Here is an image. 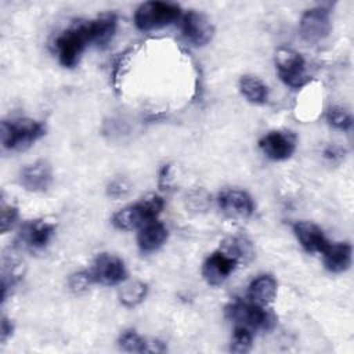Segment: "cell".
<instances>
[{"mask_svg": "<svg viewBox=\"0 0 354 354\" xmlns=\"http://www.w3.org/2000/svg\"><path fill=\"white\" fill-rule=\"evenodd\" d=\"M238 261L221 249L207 256L202 266V275L212 286L221 285L236 268Z\"/></svg>", "mask_w": 354, "mask_h": 354, "instance_id": "9", "label": "cell"}, {"mask_svg": "<svg viewBox=\"0 0 354 354\" xmlns=\"http://www.w3.org/2000/svg\"><path fill=\"white\" fill-rule=\"evenodd\" d=\"M181 30L184 37L194 46L207 44L214 33L212 22L198 11H188L181 21Z\"/></svg>", "mask_w": 354, "mask_h": 354, "instance_id": "10", "label": "cell"}, {"mask_svg": "<svg viewBox=\"0 0 354 354\" xmlns=\"http://www.w3.org/2000/svg\"><path fill=\"white\" fill-rule=\"evenodd\" d=\"M116 25L118 19L115 14H102L87 22L90 43H94L98 47H105L112 40L116 32Z\"/></svg>", "mask_w": 354, "mask_h": 354, "instance_id": "17", "label": "cell"}, {"mask_svg": "<svg viewBox=\"0 0 354 354\" xmlns=\"http://www.w3.org/2000/svg\"><path fill=\"white\" fill-rule=\"evenodd\" d=\"M46 126L33 119L3 120L0 124L1 145L10 151H22L29 148L35 141L43 137Z\"/></svg>", "mask_w": 354, "mask_h": 354, "instance_id": "1", "label": "cell"}, {"mask_svg": "<svg viewBox=\"0 0 354 354\" xmlns=\"http://www.w3.org/2000/svg\"><path fill=\"white\" fill-rule=\"evenodd\" d=\"M94 282L102 285H118L126 279L124 263L115 254L101 253L95 257L90 270Z\"/></svg>", "mask_w": 354, "mask_h": 354, "instance_id": "8", "label": "cell"}, {"mask_svg": "<svg viewBox=\"0 0 354 354\" xmlns=\"http://www.w3.org/2000/svg\"><path fill=\"white\" fill-rule=\"evenodd\" d=\"M293 232L303 249L308 253H322L330 243L324 235V231L310 221H297L293 225Z\"/></svg>", "mask_w": 354, "mask_h": 354, "instance_id": "14", "label": "cell"}, {"mask_svg": "<svg viewBox=\"0 0 354 354\" xmlns=\"http://www.w3.org/2000/svg\"><path fill=\"white\" fill-rule=\"evenodd\" d=\"M181 17V8L173 3L147 1L134 12V24L140 30H153L171 25Z\"/></svg>", "mask_w": 354, "mask_h": 354, "instance_id": "3", "label": "cell"}, {"mask_svg": "<svg viewBox=\"0 0 354 354\" xmlns=\"http://www.w3.org/2000/svg\"><path fill=\"white\" fill-rule=\"evenodd\" d=\"M53 181V170L48 162L37 160L25 166L19 173V183L32 192L46 191Z\"/></svg>", "mask_w": 354, "mask_h": 354, "instance_id": "13", "label": "cell"}, {"mask_svg": "<svg viewBox=\"0 0 354 354\" xmlns=\"http://www.w3.org/2000/svg\"><path fill=\"white\" fill-rule=\"evenodd\" d=\"M351 245L347 242L329 243L328 248L322 252L324 264L328 271L339 274L348 270L351 264Z\"/></svg>", "mask_w": 354, "mask_h": 354, "instance_id": "18", "label": "cell"}, {"mask_svg": "<svg viewBox=\"0 0 354 354\" xmlns=\"http://www.w3.org/2000/svg\"><path fill=\"white\" fill-rule=\"evenodd\" d=\"M227 317L235 324V326H245L253 329H270L274 324L272 315L266 311L264 306L253 301H234L225 308Z\"/></svg>", "mask_w": 354, "mask_h": 354, "instance_id": "5", "label": "cell"}, {"mask_svg": "<svg viewBox=\"0 0 354 354\" xmlns=\"http://www.w3.org/2000/svg\"><path fill=\"white\" fill-rule=\"evenodd\" d=\"M130 191V184L126 180H115L108 185V195L112 198L126 196Z\"/></svg>", "mask_w": 354, "mask_h": 354, "instance_id": "28", "label": "cell"}, {"mask_svg": "<svg viewBox=\"0 0 354 354\" xmlns=\"http://www.w3.org/2000/svg\"><path fill=\"white\" fill-rule=\"evenodd\" d=\"M239 90L242 95L253 104H264L268 98L267 86L256 76H242L239 80Z\"/></svg>", "mask_w": 354, "mask_h": 354, "instance_id": "20", "label": "cell"}, {"mask_svg": "<svg viewBox=\"0 0 354 354\" xmlns=\"http://www.w3.org/2000/svg\"><path fill=\"white\" fill-rule=\"evenodd\" d=\"M149 344L147 343L145 339H142L136 330L130 329L126 330L120 335L119 337V347L124 351L130 353H142V351H149Z\"/></svg>", "mask_w": 354, "mask_h": 354, "instance_id": "23", "label": "cell"}, {"mask_svg": "<svg viewBox=\"0 0 354 354\" xmlns=\"http://www.w3.org/2000/svg\"><path fill=\"white\" fill-rule=\"evenodd\" d=\"M91 283H94V281H93L90 271H79V272H75L73 275H71V278H69V288L75 293H82V292L87 290Z\"/></svg>", "mask_w": 354, "mask_h": 354, "instance_id": "26", "label": "cell"}, {"mask_svg": "<svg viewBox=\"0 0 354 354\" xmlns=\"http://www.w3.org/2000/svg\"><path fill=\"white\" fill-rule=\"evenodd\" d=\"M326 120L332 127L343 131L348 130L353 124L351 113L343 106H332L326 113Z\"/></svg>", "mask_w": 354, "mask_h": 354, "instance_id": "25", "label": "cell"}, {"mask_svg": "<svg viewBox=\"0 0 354 354\" xmlns=\"http://www.w3.org/2000/svg\"><path fill=\"white\" fill-rule=\"evenodd\" d=\"M90 37L87 24L75 25L62 32L55 40L58 59L65 68H73L79 64L80 55L88 46Z\"/></svg>", "mask_w": 354, "mask_h": 354, "instance_id": "4", "label": "cell"}, {"mask_svg": "<svg viewBox=\"0 0 354 354\" xmlns=\"http://www.w3.org/2000/svg\"><path fill=\"white\" fill-rule=\"evenodd\" d=\"M12 330H14L12 322L7 317H3L1 318V326H0V340H1V343H4L12 335Z\"/></svg>", "mask_w": 354, "mask_h": 354, "instance_id": "29", "label": "cell"}, {"mask_svg": "<svg viewBox=\"0 0 354 354\" xmlns=\"http://www.w3.org/2000/svg\"><path fill=\"white\" fill-rule=\"evenodd\" d=\"M163 199L159 195L151 194L142 198L140 202L120 209L112 217V224L124 231L140 230L148 221L158 218L163 209Z\"/></svg>", "mask_w": 354, "mask_h": 354, "instance_id": "2", "label": "cell"}, {"mask_svg": "<svg viewBox=\"0 0 354 354\" xmlns=\"http://www.w3.org/2000/svg\"><path fill=\"white\" fill-rule=\"evenodd\" d=\"M148 292L147 283L141 281H130L120 286L119 289V300L126 307H134L141 303Z\"/></svg>", "mask_w": 354, "mask_h": 354, "instance_id": "21", "label": "cell"}, {"mask_svg": "<svg viewBox=\"0 0 354 354\" xmlns=\"http://www.w3.org/2000/svg\"><path fill=\"white\" fill-rule=\"evenodd\" d=\"M17 218H18V209L11 203L4 202L3 199L1 201V232L4 234L8 230H11Z\"/></svg>", "mask_w": 354, "mask_h": 354, "instance_id": "27", "label": "cell"}, {"mask_svg": "<svg viewBox=\"0 0 354 354\" xmlns=\"http://www.w3.org/2000/svg\"><path fill=\"white\" fill-rule=\"evenodd\" d=\"M221 250L234 257L238 263L248 261L253 256V249L250 242L243 236H232L223 242Z\"/></svg>", "mask_w": 354, "mask_h": 354, "instance_id": "22", "label": "cell"}, {"mask_svg": "<svg viewBox=\"0 0 354 354\" xmlns=\"http://www.w3.org/2000/svg\"><path fill=\"white\" fill-rule=\"evenodd\" d=\"M259 147L267 158L285 160L295 152L296 138L289 131H270L259 141Z\"/></svg>", "mask_w": 354, "mask_h": 354, "instance_id": "11", "label": "cell"}, {"mask_svg": "<svg viewBox=\"0 0 354 354\" xmlns=\"http://www.w3.org/2000/svg\"><path fill=\"white\" fill-rule=\"evenodd\" d=\"M277 295V281L268 274L259 275L254 278L248 289V297L250 301L260 306L270 304Z\"/></svg>", "mask_w": 354, "mask_h": 354, "instance_id": "19", "label": "cell"}, {"mask_svg": "<svg viewBox=\"0 0 354 354\" xmlns=\"http://www.w3.org/2000/svg\"><path fill=\"white\" fill-rule=\"evenodd\" d=\"M275 66L281 80L293 88H300L308 83L303 57L292 48H279L275 54Z\"/></svg>", "mask_w": 354, "mask_h": 354, "instance_id": "6", "label": "cell"}, {"mask_svg": "<svg viewBox=\"0 0 354 354\" xmlns=\"http://www.w3.org/2000/svg\"><path fill=\"white\" fill-rule=\"evenodd\" d=\"M344 151L340 148V147H328L325 151H324V156L332 162L335 160H340L344 155Z\"/></svg>", "mask_w": 354, "mask_h": 354, "instance_id": "30", "label": "cell"}, {"mask_svg": "<svg viewBox=\"0 0 354 354\" xmlns=\"http://www.w3.org/2000/svg\"><path fill=\"white\" fill-rule=\"evenodd\" d=\"M55 224L46 220H33L24 225L19 238L30 249H43L53 238Z\"/></svg>", "mask_w": 354, "mask_h": 354, "instance_id": "15", "label": "cell"}, {"mask_svg": "<svg viewBox=\"0 0 354 354\" xmlns=\"http://www.w3.org/2000/svg\"><path fill=\"white\" fill-rule=\"evenodd\" d=\"M167 239V228L158 220L148 221L138 230L137 243L141 252L149 253L158 250Z\"/></svg>", "mask_w": 354, "mask_h": 354, "instance_id": "16", "label": "cell"}, {"mask_svg": "<svg viewBox=\"0 0 354 354\" xmlns=\"http://www.w3.org/2000/svg\"><path fill=\"white\" fill-rule=\"evenodd\" d=\"M332 29L330 11L324 6L307 10L300 19V36L307 43H318L328 37Z\"/></svg>", "mask_w": 354, "mask_h": 354, "instance_id": "7", "label": "cell"}, {"mask_svg": "<svg viewBox=\"0 0 354 354\" xmlns=\"http://www.w3.org/2000/svg\"><path fill=\"white\" fill-rule=\"evenodd\" d=\"M218 205L227 217L238 220L250 217L254 210L252 198L245 191L239 189L224 191L218 198Z\"/></svg>", "mask_w": 354, "mask_h": 354, "instance_id": "12", "label": "cell"}, {"mask_svg": "<svg viewBox=\"0 0 354 354\" xmlns=\"http://www.w3.org/2000/svg\"><path fill=\"white\" fill-rule=\"evenodd\" d=\"M252 342H253L252 330L245 328V326H238L236 325L234 328L230 350L234 351V353H238V354L248 353L250 350V347H252Z\"/></svg>", "mask_w": 354, "mask_h": 354, "instance_id": "24", "label": "cell"}]
</instances>
